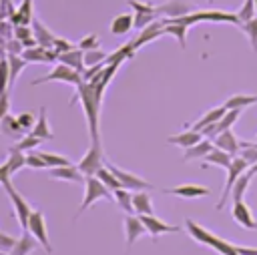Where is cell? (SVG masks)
I'll return each instance as SVG.
<instances>
[{"label":"cell","instance_id":"cell-10","mask_svg":"<svg viewBox=\"0 0 257 255\" xmlns=\"http://www.w3.org/2000/svg\"><path fill=\"white\" fill-rule=\"evenodd\" d=\"M139 217H141L143 225L147 227V233L153 235V239H157L163 233H181L183 231L179 225H169V223H165L163 219H159L155 215H139Z\"/></svg>","mask_w":257,"mask_h":255},{"label":"cell","instance_id":"cell-36","mask_svg":"<svg viewBox=\"0 0 257 255\" xmlns=\"http://www.w3.org/2000/svg\"><path fill=\"white\" fill-rule=\"evenodd\" d=\"M257 102V94H233L225 100V106L227 108H245V106H251Z\"/></svg>","mask_w":257,"mask_h":255},{"label":"cell","instance_id":"cell-56","mask_svg":"<svg viewBox=\"0 0 257 255\" xmlns=\"http://www.w3.org/2000/svg\"><path fill=\"white\" fill-rule=\"evenodd\" d=\"M235 251H237V255H257V249H255V247H243V245H235Z\"/></svg>","mask_w":257,"mask_h":255},{"label":"cell","instance_id":"cell-13","mask_svg":"<svg viewBox=\"0 0 257 255\" xmlns=\"http://www.w3.org/2000/svg\"><path fill=\"white\" fill-rule=\"evenodd\" d=\"M147 233V227L143 225L139 215H126L124 217V235H126V249H131L135 245V241L139 237H143Z\"/></svg>","mask_w":257,"mask_h":255},{"label":"cell","instance_id":"cell-34","mask_svg":"<svg viewBox=\"0 0 257 255\" xmlns=\"http://www.w3.org/2000/svg\"><path fill=\"white\" fill-rule=\"evenodd\" d=\"M112 197H114V203H116L126 215H135V209H133V191L120 187V189L112 191Z\"/></svg>","mask_w":257,"mask_h":255},{"label":"cell","instance_id":"cell-3","mask_svg":"<svg viewBox=\"0 0 257 255\" xmlns=\"http://www.w3.org/2000/svg\"><path fill=\"white\" fill-rule=\"evenodd\" d=\"M98 199H110V201H114L112 191H110L108 187H104V185L98 181V177H84V197H82L80 209H78V213H76V219H78L94 201H98Z\"/></svg>","mask_w":257,"mask_h":255},{"label":"cell","instance_id":"cell-45","mask_svg":"<svg viewBox=\"0 0 257 255\" xmlns=\"http://www.w3.org/2000/svg\"><path fill=\"white\" fill-rule=\"evenodd\" d=\"M159 18L157 12H145V14H135V26L137 30H143L145 26H149L151 22H155Z\"/></svg>","mask_w":257,"mask_h":255},{"label":"cell","instance_id":"cell-48","mask_svg":"<svg viewBox=\"0 0 257 255\" xmlns=\"http://www.w3.org/2000/svg\"><path fill=\"white\" fill-rule=\"evenodd\" d=\"M74 46L66 40V38H60V36H56L54 38V42H52V50H54V54L58 56V54H62V52H68V50H72Z\"/></svg>","mask_w":257,"mask_h":255},{"label":"cell","instance_id":"cell-38","mask_svg":"<svg viewBox=\"0 0 257 255\" xmlns=\"http://www.w3.org/2000/svg\"><path fill=\"white\" fill-rule=\"evenodd\" d=\"M249 183H251V177L247 175V171L235 181V185H233V189H231V199L233 201H241L243 199V195H245V191H247V187H249Z\"/></svg>","mask_w":257,"mask_h":255},{"label":"cell","instance_id":"cell-25","mask_svg":"<svg viewBox=\"0 0 257 255\" xmlns=\"http://www.w3.org/2000/svg\"><path fill=\"white\" fill-rule=\"evenodd\" d=\"M24 60L28 62H52L56 60V54L52 48H42V46H34V48H26L22 52Z\"/></svg>","mask_w":257,"mask_h":255},{"label":"cell","instance_id":"cell-17","mask_svg":"<svg viewBox=\"0 0 257 255\" xmlns=\"http://www.w3.org/2000/svg\"><path fill=\"white\" fill-rule=\"evenodd\" d=\"M50 179L56 181H66V183H84V175L80 173L78 167L66 165V167H54L50 169Z\"/></svg>","mask_w":257,"mask_h":255},{"label":"cell","instance_id":"cell-22","mask_svg":"<svg viewBox=\"0 0 257 255\" xmlns=\"http://www.w3.org/2000/svg\"><path fill=\"white\" fill-rule=\"evenodd\" d=\"M215 145H213V141L211 139H207V137H203L197 145H193V147H189V149H185V157H183V161H193V159H205L209 153H211V149H213Z\"/></svg>","mask_w":257,"mask_h":255},{"label":"cell","instance_id":"cell-39","mask_svg":"<svg viewBox=\"0 0 257 255\" xmlns=\"http://www.w3.org/2000/svg\"><path fill=\"white\" fill-rule=\"evenodd\" d=\"M40 157H42V161L46 163V167L48 169H54V167H66V165H72L66 157H62V155H54V153H46V151H40L38 153Z\"/></svg>","mask_w":257,"mask_h":255},{"label":"cell","instance_id":"cell-60","mask_svg":"<svg viewBox=\"0 0 257 255\" xmlns=\"http://www.w3.org/2000/svg\"><path fill=\"white\" fill-rule=\"evenodd\" d=\"M255 6H257V0H255Z\"/></svg>","mask_w":257,"mask_h":255},{"label":"cell","instance_id":"cell-31","mask_svg":"<svg viewBox=\"0 0 257 255\" xmlns=\"http://www.w3.org/2000/svg\"><path fill=\"white\" fill-rule=\"evenodd\" d=\"M10 86V64H8V52L0 44V94L8 92Z\"/></svg>","mask_w":257,"mask_h":255},{"label":"cell","instance_id":"cell-44","mask_svg":"<svg viewBox=\"0 0 257 255\" xmlns=\"http://www.w3.org/2000/svg\"><path fill=\"white\" fill-rule=\"evenodd\" d=\"M241 28H243L245 36L249 38V42H251L253 50L257 52V16H255V18H251V20H247V22H243V24H241Z\"/></svg>","mask_w":257,"mask_h":255},{"label":"cell","instance_id":"cell-14","mask_svg":"<svg viewBox=\"0 0 257 255\" xmlns=\"http://www.w3.org/2000/svg\"><path fill=\"white\" fill-rule=\"evenodd\" d=\"M213 145H215L217 149H221V151H225V153L233 155V157H237V155H239V151H241V141L235 137V133H233L231 129H229V131L219 133V135L213 139Z\"/></svg>","mask_w":257,"mask_h":255},{"label":"cell","instance_id":"cell-32","mask_svg":"<svg viewBox=\"0 0 257 255\" xmlns=\"http://www.w3.org/2000/svg\"><path fill=\"white\" fill-rule=\"evenodd\" d=\"M203 161H205V165H217V167L229 169V165H231V161H233V155H229V153H225V151L213 147L211 153H209Z\"/></svg>","mask_w":257,"mask_h":255},{"label":"cell","instance_id":"cell-58","mask_svg":"<svg viewBox=\"0 0 257 255\" xmlns=\"http://www.w3.org/2000/svg\"><path fill=\"white\" fill-rule=\"evenodd\" d=\"M247 175H249V177H255V175H257V163L249 165V169H247Z\"/></svg>","mask_w":257,"mask_h":255},{"label":"cell","instance_id":"cell-11","mask_svg":"<svg viewBox=\"0 0 257 255\" xmlns=\"http://www.w3.org/2000/svg\"><path fill=\"white\" fill-rule=\"evenodd\" d=\"M231 213H233V219H235L243 229L257 231V221H255L253 215H251V207H249L243 199L231 203Z\"/></svg>","mask_w":257,"mask_h":255},{"label":"cell","instance_id":"cell-42","mask_svg":"<svg viewBox=\"0 0 257 255\" xmlns=\"http://www.w3.org/2000/svg\"><path fill=\"white\" fill-rule=\"evenodd\" d=\"M106 54L104 50L100 48H92V50H84V66H94V64H100L106 60Z\"/></svg>","mask_w":257,"mask_h":255},{"label":"cell","instance_id":"cell-27","mask_svg":"<svg viewBox=\"0 0 257 255\" xmlns=\"http://www.w3.org/2000/svg\"><path fill=\"white\" fill-rule=\"evenodd\" d=\"M0 131H2V135L10 137V139H22V137L26 135V131L20 126L18 118L12 116V114H6V116L0 120Z\"/></svg>","mask_w":257,"mask_h":255},{"label":"cell","instance_id":"cell-6","mask_svg":"<svg viewBox=\"0 0 257 255\" xmlns=\"http://www.w3.org/2000/svg\"><path fill=\"white\" fill-rule=\"evenodd\" d=\"M54 80H58V82H66V84H74V86H78L80 82H84L80 72H76L74 68H70V66H66V64L60 62V64H56L46 76L32 80V86H36V84H44V82H54Z\"/></svg>","mask_w":257,"mask_h":255},{"label":"cell","instance_id":"cell-40","mask_svg":"<svg viewBox=\"0 0 257 255\" xmlns=\"http://www.w3.org/2000/svg\"><path fill=\"white\" fill-rule=\"evenodd\" d=\"M237 16H239L241 24H243V22H247V20H251V18H255V16H257L255 0H245V2L241 4V8L237 10Z\"/></svg>","mask_w":257,"mask_h":255},{"label":"cell","instance_id":"cell-23","mask_svg":"<svg viewBox=\"0 0 257 255\" xmlns=\"http://www.w3.org/2000/svg\"><path fill=\"white\" fill-rule=\"evenodd\" d=\"M36 247H38V241L28 231H22V235L16 239V245L12 247V251L8 255H30Z\"/></svg>","mask_w":257,"mask_h":255},{"label":"cell","instance_id":"cell-4","mask_svg":"<svg viewBox=\"0 0 257 255\" xmlns=\"http://www.w3.org/2000/svg\"><path fill=\"white\" fill-rule=\"evenodd\" d=\"M2 187L6 189V193H8V199H10V203H12V209H14V215H16V219H18V223H20V227H22V231H28V221H30V215H32V207L28 205V201L14 189V185H12V181L10 179H6L4 183H2Z\"/></svg>","mask_w":257,"mask_h":255},{"label":"cell","instance_id":"cell-7","mask_svg":"<svg viewBox=\"0 0 257 255\" xmlns=\"http://www.w3.org/2000/svg\"><path fill=\"white\" fill-rule=\"evenodd\" d=\"M104 155H102V147L98 143H90L88 151L82 155V159L78 161V169L84 177H94L98 173L100 167H104Z\"/></svg>","mask_w":257,"mask_h":255},{"label":"cell","instance_id":"cell-2","mask_svg":"<svg viewBox=\"0 0 257 255\" xmlns=\"http://www.w3.org/2000/svg\"><path fill=\"white\" fill-rule=\"evenodd\" d=\"M185 229L189 231V235H191L195 241H199L201 245H207V247L215 249L219 255H237L233 243L225 241L223 237L213 235L211 231H207L205 227H201L199 223H195L193 219H185Z\"/></svg>","mask_w":257,"mask_h":255},{"label":"cell","instance_id":"cell-37","mask_svg":"<svg viewBox=\"0 0 257 255\" xmlns=\"http://www.w3.org/2000/svg\"><path fill=\"white\" fill-rule=\"evenodd\" d=\"M94 177H98V181L104 185V187H108L110 191H116V189H120V183H118V179L112 175V171L104 165V167H100L98 169V173L94 175Z\"/></svg>","mask_w":257,"mask_h":255},{"label":"cell","instance_id":"cell-49","mask_svg":"<svg viewBox=\"0 0 257 255\" xmlns=\"http://www.w3.org/2000/svg\"><path fill=\"white\" fill-rule=\"evenodd\" d=\"M14 245H16V237L6 235V233L0 231V253H6V255H8Z\"/></svg>","mask_w":257,"mask_h":255},{"label":"cell","instance_id":"cell-21","mask_svg":"<svg viewBox=\"0 0 257 255\" xmlns=\"http://www.w3.org/2000/svg\"><path fill=\"white\" fill-rule=\"evenodd\" d=\"M201 139H203V135H201V133H197V131H191V129H189V131H183V133H177V135L169 137V139H167V143H169V145L183 147V149H189V147L197 145Z\"/></svg>","mask_w":257,"mask_h":255},{"label":"cell","instance_id":"cell-61","mask_svg":"<svg viewBox=\"0 0 257 255\" xmlns=\"http://www.w3.org/2000/svg\"><path fill=\"white\" fill-rule=\"evenodd\" d=\"M209 2H213V0H209Z\"/></svg>","mask_w":257,"mask_h":255},{"label":"cell","instance_id":"cell-57","mask_svg":"<svg viewBox=\"0 0 257 255\" xmlns=\"http://www.w3.org/2000/svg\"><path fill=\"white\" fill-rule=\"evenodd\" d=\"M10 177H12V175H10L8 165H6V163H2V165H0V185H2L6 179H10Z\"/></svg>","mask_w":257,"mask_h":255},{"label":"cell","instance_id":"cell-35","mask_svg":"<svg viewBox=\"0 0 257 255\" xmlns=\"http://www.w3.org/2000/svg\"><path fill=\"white\" fill-rule=\"evenodd\" d=\"M8 64H10V86H14L18 74L28 66V60H24L22 54H8Z\"/></svg>","mask_w":257,"mask_h":255},{"label":"cell","instance_id":"cell-46","mask_svg":"<svg viewBox=\"0 0 257 255\" xmlns=\"http://www.w3.org/2000/svg\"><path fill=\"white\" fill-rule=\"evenodd\" d=\"M133 10H135V14H145V12H157V6H153V4H149V2H141V0H128L126 2Z\"/></svg>","mask_w":257,"mask_h":255},{"label":"cell","instance_id":"cell-55","mask_svg":"<svg viewBox=\"0 0 257 255\" xmlns=\"http://www.w3.org/2000/svg\"><path fill=\"white\" fill-rule=\"evenodd\" d=\"M10 112V98H8V92L0 94V120Z\"/></svg>","mask_w":257,"mask_h":255},{"label":"cell","instance_id":"cell-51","mask_svg":"<svg viewBox=\"0 0 257 255\" xmlns=\"http://www.w3.org/2000/svg\"><path fill=\"white\" fill-rule=\"evenodd\" d=\"M26 167H30V169H46V163L42 161V157L38 155V153H28L26 155Z\"/></svg>","mask_w":257,"mask_h":255},{"label":"cell","instance_id":"cell-5","mask_svg":"<svg viewBox=\"0 0 257 255\" xmlns=\"http://www.w3.org/2000/svg\"><path fill=\"white\" fill-rule=\"evenodd\" d=\"M249 169V163L243 159V157H233V161H231V165H229V169H227V181H225V187H223V193H221V199H219V203L215 205V209L217 211H221L223 209V205L229 201V197H231V189H233V185H235V181L245 173Z\"/></svg>","mask_w":257,"mask_h":255},{"label":"cell","instance_id":"cell-59","mask_svg":"<svg viewBox=\"0 0 257 255\" xmlns=\"http://www.w3.org/2000/svg\"><path fill=\"white\" fill-rule=\"evenodd\" d=\"M0 255H6V253H0Z\"/></svg>","mask_w":257,"mask_h":255},{"label":"cell","instance_id":"cell-1","mask_svg":"<svg viewBox=\"0 0 257 255\" xmlns=\"http://www.w3.org/2000/svg\"><path fill=\"white\" fill-rule=\"evenodd\" d=\"M120 64H104V68L90 78L88 82H80L76 86V94L68 104L80 102L84 116H86V126H88V135H90V143H98L100 145V131H98V118H100V104H102V94L106 90V86L110 84L112 76L116 74Z\"/></svg>","mask_w":257,"mask_h":255},{"label":"cell","instance_id":"cell-54","mask_svg":"<svg viewBox=\"0 0 257 255\" xmlns=\"http://www.w3.org/2000/svg\"><path fill=\"white\" fill-rule=\"evenodd\" d=\"M4 46H6V52L8 54H20V52H24V46H22V42L18 38H10Z\"/></svg>","mask_w":257,"mask_h":255},{"label":"cell","instance_id":"cell-8","mask_svg":"<svg viewBox=\"0 0 257 255\" xmlns=\"http://www.w3.org/2000/svg\"><path fill=\"white\" fill-rule=\"evenodd\" d=\"M104 165L112 171V175L118 179V183H120V187L122 189H128V191H149L151 189V183L149 181H145L143 177H139V175H135V173H131V171H124V169H118V167H114L112 163H108V161H104Z\"/></svg>","mask_w":257,"mask_h":255},{"label":"cell","instance_id":"cell-53","mask_svg":"<svg viewBox=\"0 0 257 255\" xmlns=\"http://www.w3.org/2000/svg\"><path fill=\"white\" fill-rule=\"evenodd\" d=\"M16 12L12 0H0V20H10V16Z\"/></svg>","mask_w":257,"mask_h":255},{"label":"cell","instance_id":"cell-30","mask_svg":"<svg viewBox=\"0 0 257 255\" xmlns=\"http://www.w3.org/2000/svg\"><path fill=\"white\" fill-rule=\"evenodd\" d=\"M6 165H8V169H10V175H14V173L20 171L22 167H26V155H24V151H20L16 145H10V147H8Z\"/></svg>","mask_w":257,"mask_h":255},{"label":"cell","instance_id":"cell-50","mask_svg":"<svg viewBox=\"0 0 257 255\" xmlns=\"http://www.w3.org/2000/svg\"><path fill=\"white\" fill-rule=\"evenodd\" d=\"M78 48L80 50H92V48H98V36L96 34H88L84 38L78 40Z\"/></svg>","mask_w":257,"mask_h":255},{"label":"cell","instance_id":"cell-9","mask_svg":"<svg viewBox=\"0 0 257 255\" xmlns=\"http://www.w3.org/2000/svg\"><path fill=\"white\" fill-rule=\"evenodd\" d=\"M28 233L40 243V247L46 251V253H52V245H50V239H48V231H46V221H44V215L42 211L34 209L32 215H30V221H28Z\"/></svg>","mask_w":257,"mask_h":255},{"label":"cell","instance_id":"cell-19","mask_svg":"<svg viewBox=\"0 0 257 255\" xmlns=\"http://www.w3.org/2000/svg\"><path fill=\"white\" fill-rule=\"evenodd\" d=\"M191 6L185 2V0H169L161 6H157V14L159 16H167V18H177V16H183V14H189Z\"/></svg>","mask_w":257,"mask_h":255},{"label":"cell","instance_id":"cell-16","mask_svg":"<svg viewBox=\"0 0 257 255\" xmlns=\"http://www.w3.org/2000/svg\"><path fill=\"white\" fill-rule=\"evenodd\" d=\"M227 112V106L225 104H221V106H213V108H209L203 116H199L189 129L191 131H197V133H201L205 126H209V124H215V122H219L221 120V116Z\"/></svg>","mask_w":257,"mask_h":255},{"label":"cell","instance_id":"cell-20","mask_svg":"<svg viewBox=\"0 0 257 255\" xmlns=\"http://www.w3.org/2000/svg\"><path fill=\"white\" fill-rule=\"evenodd\" d=\"M133 26H135V14H131V12H122V14H118V16L112 18V22H110V34H114V36H122V34L131 32Z\"/></svg>","mask_w":257,"mask_h":255},{"label":"cell","instance_id":"cell-26","mask_svg":"<svg viewBox=\"0 0 257 255\" xmlns=\"http://www.w3.org/2000/svg\"><path fill=\"white\" fill-rule=\"evenodd\" d=\"M133 209L135 215H153V199L147 191H135L133 193Z\"/></svg>","mask_w":257,"mask_h":255},{"label":"cell","instance_id":"cell-52","mask_svg":"<svg viewBox=\"0 0 257 255\" xmlns=\"http://www.w3.org/2000/svg\"><path fill=\"white\" fill-rule=\"evenodd\" d=\"M30 36H34L32 26H26V24H16L14 26V38H18L20 42L26 40V38H30Z\"/></svg>","mask_w":257,"mask_h":255},{"label":"cell","instance_id":"cell-47","mask_svg":"<svg viewBox=\"0 0 257 255\" xmlns=\"http://www.w3.org/2000/svg\"><path fill=\"white\" fill-rule=\"evenodd\" d=\"M16 118H18L20 126H22L26 133H30V131H32V126L36 124V118H34V114H32L30 110H26V112H20Z\"/></svg>","mask_w":257,"mask_h":255},{"label":"cell","instance_id":"cell-15","mask_svg":"<svg viewBox=\"0 0 257 255\" xmlns=\"http://www.w3.org/2000/svg\"><path fill=\"white\" fill-rule=\"evenodd\" d=\"M165 193H171L173 197H181V199H197V197L211 195V189L201 185H177L173 189H167Z\"/></svg>","mask_w":257,"mask_h":255},{"label":"cell","instance_id":"cell-43","mask_svg":"<svg viewBox=\"0 0 257 255\" xmlns=\"http://www.w3.org/2000/svg\"><path fill=\"white\" fill-rule=\"evenodd\" d=\"M40 143H42V141H40L38 137H34L32 133H26V135H24L22 139H18L14 145H16L20 151H24V153H30V151H32V149H36Z\"/></svg>","mask_w":257,"mask_h":255},{"label":"cell","instance_id":"cell-24","mask_svg":"<svg viewBox=\"0 0 257 255\" xmlns=\"http://www.w3.org/2000/svg\"><path fill=\"white\" fill-rule=\"evenodd\" d=\"M32 32H34V38L38 42V46L42 48H52V42H54V34L38 20V18H32Z\"/></svg>","mask_w":257,"mask_h":255},{"label":"cell","instance_id":"cell-29","mask_svg":"<svg viewBox=\"0 0 257 255\" xmlns=\"http://www.w3.org/2000/svg\"><path fill=\"white\" fill-rule=\"evenodd\" d=\"M34 137H38L40 141H50L54 135H52V129H50V124H48V116H46V108L42 106L40 108V118H36V124L32 126V131H30Z\"/></svg>","mask_w":257,"mask_h":255},{"label":"cell","instance_id":"cell-12","mask_svg":"<svg viewBox=\"0 0 257 255\" xmlns=\"http://www.w3.org/2000/svg\"><path fill=\"white\" fill-rule=\"evenodd\" d=\"M165 34V18H157L155 22H151L149 26H145L141 32H139V36L133 40V44H135V48H141L143 44H147V42H151V40H157V38H161Z\"/></svg>","mask_w":257,"mask_h":255},{"label":"cell","instance_id":"cell-41","mask_svg":"<svg viewBox=\"0 0 257 255\" xmlns=\"http://www.w3.org/2000/svg\"><path fill=\"white\" fill-rule=\"evenodd\" d=\"M16 14H18V20H20V24H32V14H34V10H32V0H22V4L18 6V10H16Z\"/></svg>","mask_w":257,"mask_h":255},{"label":"cell","instance_id":"cell-33","mask_svg":"<svg viewBox=\"0 0 257 255\" xmlns=\"http://www.w3.org/2000/svg\"><path fill=\"white\" fill-rule=\"evenodd\" d=\"M187 28H189V26L165 18V34L175 36V38L179 40V46H181V48H185V44H187Z\"/></svg>","mask_w":257,"mask_h":255},{"label":"cell","instance_id":"cell-18","mask_svg":"<svg viewBox=\"0 0 257 255\" xmlns=\"http://www.w3.org/2000/svg\"><path fill=\"white\" fill-rule=\"evenodd\" d=\"M56 60L58 62H62V64H66V66H70V68H74L76 72H84V50H80L78 46L76 48H72V50H68V52H62V54H58L56 56Z\"/></svg>","mask_w":257,"mask_h":255},{"label":"cell","instance_id":"cell-28","mask_svg":"<svg viewBox=\"0 0 257 255\" xmlns=\"http://www.w3.org/2000/svg\"><path fill=\"white\" fill-rule=\"evenodd\" d=\"M135 50H137V48H135V44H133V40H131V42L118 46L116 50H112L110 54H106L104 64H122L126 58H131V56L135 54Z\"/></svg>","mask_w":257,"mask_h":255}]
</instances>
